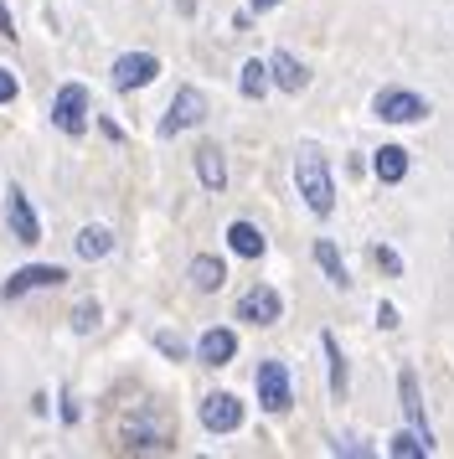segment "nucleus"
Returning <instances> with one entry per match:
<instances>
[{"label":"nucleus","instance_id":"obj_16","mask_svg":"<svg viewBox=\"0 0 454 459\" xmlns=\"http://www.w3.org/2000/svg\"><path fill=\"white\" fill-rule=\"evenodd\" d=\"M371 170H377L382 186H397V181L408 176V150L403 145H382L377 155H371Z\"/></svg>","mask_w":454,"mask_h":459},{"label":"nucleus","instance_id":"obj_28","mask_svg":"<svg viewBox=\"0 0 454 459\" xmlns=\"http://www.w3.org/2000/svg\"><path fill=\"white\" fill-rule=\"evenodd\" d=\"M16 73H5V67H0V104H11V99H16Z\"/></svg>","mask_w":454,"mask_h":459},{"label":"nucleus","instance_id":"obj_3","mask_svg":"<svg viewBox=\"0 0 454 459\" xmlns=\"http://www.w3.org/2000/svg\"><path fill=\"white\" fill-rule=\"evenodd\" d=\"M371 114H377L382 125H423V119H429V99L413 93V88H382L377 104H371Z\"/></svg>","mask_w":454,"mask_h":459},{"label":"nucleus","instance_id":"obj_27","mask_svg":"<svg viewBox=\"0 0 454 459\" xmlns=\"http://www.w3.org/2000/svg\"><path fill=\"white\" fill-rule=\"evenodd\" d=\"M377 325H382V331H397V305L382 299V305H377Z\"/></svg>","mask_w":454,"mask_h":459},{"label":"nucleus","instance_id":"obj_24","mask_svg":"<svg viewBox=\"0 0 454 459\" xmlns=\"http://www.w3.org/2000/svg\"><path fill=\"white\" fill-rule=\"evenodd\" d=\"M93 325H99V299H83L78 310H73V331H78V335H88Z\"/></svg>","mask_w":454,"mask_h":459},{"label":"nucleus","instance_id":"obj_4","mask_svg":"<svg viewBox=\"0 0 454 459\" xmlns=\"http://www.w3.org/2000/svg\"><path fill=\"white\" fill-rule=\"evenodd\" d=\"M397 403H403V418L413 423V434L423 438L429 449H439V444H433V423H429V413H423V393H418V372H413V367L397 372Z\"/></svg>","mask_w":454,"mask_h":459},{"label":"nucleus","instance_id":"obj_20","mask_svg":"<svg viewBox=\"0 0 454 459\" xmlns=\"http://www.w3.org/2000/svg\"><path fill=\"white\" fill-rule=\"evenodd\" d=\"M223 279H227L223 258H212V253H202V258H191V284H196V290H202V294L223 290Z\"/></svg>","mask_w":454,"mask_h":459},{"label":"nucleus","instance_id":"obj_26","mask_svg":"<svg viewBox=\"0 0 454 459\" xmlns=\"http://www.w3.org/2000/svg\"><path fill=\"white\" fill-rule=\"evenodd\" d=\"M371 258H377V269H382V273H392V279H403V258H397L392 248H371Z\"/></svg>","mask_w":454,"mask_h":459},{"label":"nucleus","instance_id":"obj_21","mask_svg":"<svg viewBox=\"0 0 454 459\" xmlns=\"http://www.w3.org/2000/svg\"><path fill=\"white\" fill-rule=\"evenodd\" d=\"M268 83H274V73H268V63H258V57H248L243 63V78H238V88H243V99H264Z\"/></svg>","mask_w":454,"mask_h":459},{"label":"nucleus","instance_id":"obj_10","mask_svg":"<svg viewBox=\"0 0 454 459\" xmlns=\"http://www.w3.org/2000/svg\"><path fill=\"white\" fill-rule=\"evenodd\" d=\"M258 403H264L268 413H284L289 403H294V387H289V367L284 361H264V367H258Z\"/></svg>","mask_w":454,"mask_h":459},{"label":"nucleus","instance_id":"obj_23","mask_svg":"<svg viewBox=\"0 0 454 459\" xmlns=\"http://www.w3.org/2000/svg\"><path fill=\"white\" fill-rule=\"evenodd\" d=\"M388 455H392V459H423V455H433V449H429L418 434H413V429H403V434H392Z\"/></svg>","mask_w":454,"mask_h":459},{"label":"nucleus","instance_id":"obj_19","mask_svg":"<svg viewBox=\"0 0 454 459\" xmlns=\"http://www.w3.org/2000/svg\"><path fill=\"white\" fill-rule=\"evenodd\" d=\"M315 264L326 269V279L336 284V290H351V273H346V264H341V248H336L330 238H320V243H315Z\"/></svg>","mask_w":454,"mask_h":459},{"label":"nucleus","instance_id":"obj_2","mask_svg":"<svg viewBox=\"0 0 454 459\" xmlns=\"http://www.w3.org/2000/svg\"><path fill=\"white\" fill-rule=\"evenodd\" d=\"M294 186H300V196H305V207L315 212V217H330V212H336V181H330L326 155L315 145L300 150V160H294Z\"/></svg>","mask_w":454,"mask_h":459},{"label":"nucleus","instance_id":"obj_5","mask_svg":"<svg viewBox=\"0 0 454 459\" xmlns=\"http://www.w3.org/2000/svg\"><path fill=\"white\" fill-rule=\"evenodd\" d=\"M52 125H57L62 134H83V129H88V88L83 83L57 88V99H52Z\"/></svg>","mask_w":454,"mask_h":459},{"label":"nucleus","instance_id":"obj_1","mask_svg":"<svg viewBox=\"0 0 454 459\" xmlns=\"http://www.w3.org/2000/svg\"><path fill=\"white\" fill-rule=\"evenodd\" d=\"M114 444H119L124 455H165V449H176L170 413H165L155 397H144V403H135L129 413H119V423H114Z\"/></svg>","mask_w":454,"mask_h":459},{"label":"nucleus","instance_id":"obj_29","mask_svg":"<svg viewBox=\"0 0 454 459\" xmlns=\"http://www.w3.org/2000/svg\"><path fill=\"white\" fill-rule=\"evenodd\" d=\"M0 37H16V22H11V11H5V0H0Z\"/></svg>","mask_w":454,"mask_h":459},{"label":"nucleus","instance_id":"obj_12","mask_svg":"<svg viewBox=\"0 0 454 459\" xmlns=\"http://www.w3.org/2000/svg\"><path fill=\"white\" fill-rule=\"evenodd\" d=\"M279 315H284V305H279V290L274 284H253L238 299V320H248V325H274Z\"/></svg>","mask_w":454,"mask_h":459},{"label":"nucleus","instance_id":"obj_18","mask_svg":"<svg viewBox=\"0 0 454 459\" xmlns=\"http://www.w3.org/2000/svg\"><path fill=\"white\" fill-rule=\"evenodd\" d=\"M227 248L238 253V258H264V232L253 228V222H232V228H227Z\"/></svg>","mask_w":454,"mask_h":459},{"label":"nucleus","instance_id":"obj_17","mask_svg":"<svg viewBox=\"0 0 454 459\" xmlns=\"http://www.w3.org/2000/svg\"><path fill=\"white\" fill-rule=\"evenodd\" d=\"M320 351H326V361H330V393H336V397H346L351 361H346V351H341V341H336V331H326V335H320Z\"/></svg>","mask_w":454,"mask_h":459},{"label":"nucleus","instance_id":"obj_11","mask_svg":"<svg viewBox=\"0 0 454 459\" xmlns=\"http://www.w3.org/2000/svg\"><path fill=\"white\" fill-rule=\"evenodd\" d=\"M202 429L206 434H232V429H243V403L232 393L202 397Z\"/></svg>","mask_w":454,"mask_h":459},{"label":"nucleus","instance_id":"obj_15","mask_svg":"<svg viewBox=\"0 0 454 459\" xmlns=\"http://www.w3.org/2000/svg\"><path fill=\"white\" fill-rule=\"evenodd\" d=\"M196 176H202L206 191H223L227 186V160H223V145H196Z\"/></svg>","mask_w":454,"mask_h":459},{"label":"nucleus","instance_id":"obj_8","mask_svg":"<svg viewBox=\"0 0 454 459\" xmlns=\"http://www.w3.org/2000/svg\"><path fill=\"white\" fill-rule=\"evenodd\" d=\"M202 119H206V99L196 93V88H181V93L170 99V108H165V119H161V134L170 140V134H181V129L202 125Z\"/></svg>","mask_w":454,"mask_h":459},{"label":"nucleus","instance_id":"obj_25","mask_svg":"<svg viewBox=\"0 0 454 459\" xmlns=\"http://www.w3.org/2000/svg\"><path fill=\"white\" fill-rule=\"evenodd\" d=\"M155 346H161L170 361H186V341L181 335H170V331H155Z\"/></svg>","mask_w":454,"mask_h":459},{"label":"nucleus","instance_id":"obj_30","mask_svg":"<svg viewBox=\"0 0 454 459\" xmlns=\"http://www.w3.org/2000/svg\"><path fill=\"white\" fill-rule=\"evenodd\" d=\"M274 5H279V0H253V11H274Z\"/></svg>","mask_w":454,"mask_h":459},{"label":"nucleus","instance_id":"obj_7","mask_svg":"<svg viewBox=\"0 0 454 459\" xmlns=\"http://www.w3.org/2000/svg\"><path fill=\"white\" fill-rule=\"evenodd\" d=\"M5 228H11L16 243H41V222L31 212V196L21 186H5Z\"/></svg>","mask_w":454,"mask_h":459},{"label":"nucleus","instance_id":"obj_9","mask_svg":"<svg viewBox=\"0 0 454 459\" xmlns=\"http://www.w3.org/2000/svg\"><path fill=\"white\" fill-rule=\"evenodd\" d=\"M155 73H161V63L150 57V52H124V57H114V88L119 93H135V88H144V83H155Z\"/></svg>","mask_w":454,"mask_h":459},{"label":"nucleus","instance_id":"obj_6","mask_svg":"<svg viewBox=\"0 0 454 459\" xmlns=\"http://www.w3.org/2000/svg\"><path fill=\"white\" fill-rule=\"evenodd\" d=\"M57 284H67V269H57V264H26V269H16L0 284V294L21 299V294H31V290H57Z\"/></svg>","mask_w":454,"mask_h":459},{"label":"nucleus","instance_id":"obj_22","mask_svg":"<svg viewBox=\"0 0 454 459\" xmlns=\"http://www.w3.org/2000/svg\"><path fill=\"white\" fill-rule=\"evenodd\" d=\"M109 248H114V232H109V228H99V222L78 232V253L88 258V264H93V258H109Z\"/></svg>","mask_w":454,"mask_h":459},{"label":"nucleus","instance_id":"obj_13","mask_svg":"<svg viewBox=\"0 0 454 459\" xmlns=\"http://www.w3.org/2000/svg\"><path fill=\"white\" fill-rule=\"evenodd\" d=\"M268 73H274V83L284 88V93H305L310 88V67L294 57V52H274L268 57Z\"/></svg>","mask_w":454,"mask_h":459},{"label":"nucleus","instance_id":"obj_14","mask_svg":"<svg viewBox=\"0 0 454 459\" xmlns=\"http://www.w3.org/2000/svg\"><path fill=\"white\" fill-rule=\"evenodd\" d=\"M196 356H202L206 367H227L232 356H238V335L232 331H223V325H212V331L196 341Z\"/></svg>","mask_w":454,"mask_h":459}]
</instances>
